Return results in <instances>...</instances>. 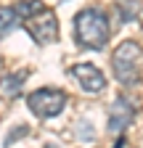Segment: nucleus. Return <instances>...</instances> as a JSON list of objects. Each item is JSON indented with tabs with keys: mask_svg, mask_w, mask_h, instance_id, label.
Here are the masks:
<instances>
[{
	"mask_svg": "<svg viewBox=\"0 0 143 148\" xmlns=\"http://www.w3.org/2000/svg\"><path fill=\"white\" fill-rule=\"evenodd\" d=\"M140 61H143V50L135 40H122L111 56V69H114V77L130 87L138 82V74H140Z\"/></svg>",
	"mask_w": 143,
	"mask_h": 148,
	"instance_id": "2",
	"label": "nucleus"
},
{
	"mask_svg": "<svg viewBox=\"0 0 143 148\" xmlns=\"http://www.w3.org/2000/svg\"><path fill=\"white\" fill-rule=\"evenodd\" d=\"M24 27L32 34V40L37 45H48L58 40V18L50 8H40L37 13H32L29 18H24Z\"/></svg>",
	"mask_w": 143,
	"mask_h": 148,
	"instance_id": "4",
	"label": "nucleus"
},
{
	"mask_svg": "<svg viewBox=\"0 0 143 148\" xmlns=\"http://www.w3.org/2000/svg\"><path fill=\"white\" fill-rule=\"evenodd\" d=\"M19 21H21V16H19V11H16L13 5H0V40L8 37L16 27H19Z\"/></svg>",
	"mask_w": 143,
	"mask_h": 148,
	"instance_id": "8",
	"label": "nucleus"
},
{
	"mask_svg": "<svg viewBox=\"0 0 143 148\" xmlns=\"http://www.w3.org/2000/svg\"><path fill=\"white\" fill-rule=\"evenodd\" d=\"M45 148H56V145H45Z\"/></svg>",
	"mask_w": 143,
	"mask_h": 148,
	"instance_id": "12",
	"label": "nucleus"
},
{
	"mask_svg": "<svg viewBox=\"0 0 143 148\" xmlns=\"http://www.w3.org/2000/svg\"><path fill=\"white\" fill-rule=\"evenodd\" d=\"M133 119H135V108H133V103L124 98V95H119V98L111 103V111H109V132L122 135L124 130L133 124Z\"/></svg>",
	"mask_w": 143,
	"mask_h": 148,
	"instance_id": "6",
	"label": "nucleus"
},
{
	"mask_svg": "<svg viewBox=\"0 0 143 148\" xmlns=\"http://www.w3.org/2000/svg\"><path fill=\"white\" fill-rule=\"evenodd\" d=\"M114 148H133V145H130V143H127V140H124V138H119V143H117V145H114Z\"/></svg>",
	"mask_w": 143,
	"mask_h": 148,
	"instance_id": "11",
	"label": "nucleus"
},
{
	"mask_svg": "<svg viewBox=\"0 0 143 148\" xmlns=\"http://www.w3.org/2000/svg\"><path fill=\"white\" fill-rule=\"evenodd\" d=\"M27 132H29V127H16L13 132H11L8 138H6V145H11V143H13L16 138H21V135H27Z\"/></svg>",
	"mask_w": 143,
	"mask_h": 148,
	"instance_id": "10",
	"label": "nucleus"
},
{
	"mask_svg": "<svg viewBox=\"0 0 143 148\" xmlns=\"http://www.w3.org/2000/svg\"><path fill=\"white\" fill-rule=\"evenodd\" d=\"M74 34L82 48H93V50H101L109 42V34H111V27H109V18H106L103 11L98 8H85L77 13L74 18Z\"/></svg>",
	"mask_w": 143,
	"mask_h": 148,
	"instance_id": "1",
	"label": "nucleus"
},
{
	"mask_svg": "<svg viewBox=\"0 0 143 148\" xmlns=\"http://www.w3.org/2000/svg\"><path fill=\"white\" fill-rule=\"evenodd\" d=\"M69 74L80 82V87L85 92H93V95H98V92L106 90V77H103V71L93 64H74L69 69Z\"/></svg>",
	"mask_w": 143,
	"mask_h": 148,
	"instance_id": "5",
	"label": "nucleus"
},
{
	"mask_svg": "<svg viewBox=\"0 0 143 148\" xmlns=\"http://www.w3.org/2000/svg\"><path fill=\"white\" fill-rule=\"evenodd\" d=\"M66 92L64 90H56V87H40L34 90L32 95L27 98L29 108L34 116H43V119H50V116H58L64 106H66Z\"/></svg>",
	"mask_w": 143,
	"mask_h": 148,
	"instance_id": "3",
	"label": "nucleus"
},
{
	"mask_svg": "<svg viewBox=\"0 0 143 148\" xmlns=\"http://www.w3.org/2000/svg\"><path fill=\"white\" fill-rule=\"evenodd\" d=\"M29 77V71L21 69V71H11L3 77V82H0V95L13 101V98H19L21 95V90H24V79Z\"/></svg>",
	"mask_w": 143,
	"mask_h": 148,
	"instance_id": "7",
	"label": "nucleus"
},
{
	"mask_svg": "<svg viewBox=\"0 0 143 148\" xmlns=\"http://www.w3.org/2000/svg\"><path fill=\"white\" fill-rule=\"evenodd\" d=\"M13 8L19 11V16H21V18H29L32 13H37V11H40V8H45V5L40 3V0H21V3H16Z\"/></svg>",
	"mask_w": 143,
	"mask_h": 148,
	"instance_id": "9",
	"label": "nucleus"
}]
</instances>
